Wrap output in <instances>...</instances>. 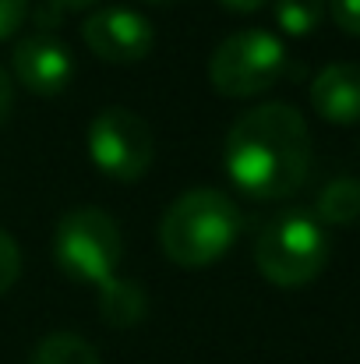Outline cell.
<instances>
[{
  "label": "cell",
  "mask_w": 360,
  "mask_h": 364,
  "mask_svg": "<svg viewBox=\"0 0 360 364\" xmlns=\"http://www.w3.org/2000/svg\"><path fill=\"white\" fill-rule=\"evenodd\" d=\"M227 177L258 202L290 198L311 170V131L297 107L261 103L240 114L223 141Z\"/></svg>",
  "instance_id": "1"
},
{
  "label": "cell",
  "mask_w": 360,
  "mask_h": 364,
  "mask_svg": "<svg viewBox=\"0 0 360 364\" xmlns=\"http://www.w3.org/2000/svg\"><path fill=\"white\" fill-rule=\"evenodd\" d=\"M244 230L240 205L216 188H191L159 220V247L180 269L216 265Z\"/></svg>",
  "instance_id": "2"
},
{
  "label": "cell",
  "mask_w": 360,
  "mask_h": 364,
  "mask_svg": "<svg viewBox=\"0 0 360 364\" xmlns=\"http://www.w3.org/2000/svg\"><path fill=\"white\" fill-rule=\"evenodd\" d=\"M329 262V237L322 223L307 213H283L268 220L254 241V265L258 272L279 287L297 290L322 276Z\"/></svg>",
  "instance_id": "3"
},
{
  "label": "cell",
  "mask_w": 360,
  "mask_h": 364,
  "mask_svg": "<svg viewBox=\"0 0 360 364\" xmlns=\"http://www.w3.org/2000/svg\"><path fill=\"white\" fill-rule=\"evenodd\" d=\"M120 255H124V237L117 220L96 205H78L64 213L53 230V262L60 265L64 276L78 283L103 287L107 279H114Z\"/></svg>",
  "instance_id": "4"
},
{
  "label": "cell",
  "mask_w": 360,
  "mask_h": 364,
  "mask_svg": "<svg viewBox=\"0 0 360 364\" xmlns=\"http://www.w3.org/2000/svg\"><path fill=\"white\" fill-rule=\"evenodd\" d=\"M290 68L286 46L265 28H240L209 57V82L227 100H251L268 92Z\"/></svg>",
  "instance_id": "5"
},
{
  "label": "cell",
  "mask_w": 360,
  "mask_h": 364,
  "mask_svg": "<svg viewBox=\"0 0 360 364\" xmlns=\"http://www.w3.org/2000/svg\"><path fill=\"white\" fill-rule=\"evenodd\" d=\"M85 145H89L92 163L120 184L141 181L156 159L152 127L145 124V117H138L127 107L99 110L85 131Z\"/></svg>",
  "instance_id": "6"
},
{
  "label": "cell",
  "mask_w": 360,
  "mask_h": 364,
  "mask_svg": "<svg viewBox=\"0 0 360 364\" xmlns=\"http://www.w3.org/2000/svg\"><path fill=\"white\" fill-rule=\"evenodd\" d=\"M82 39L103 64L127 68V64H138V60H145L152 53L156 32H152L145 14H138L131 7H120V4H110V7H96V11L85 14Z\"/></svg>",
  "instance_id": "7"
},
{
  "label": "cell",
  "mask_w": 360,
  "mask_h": 364,
  "mask_svg": "<svg viewBox=\"0 0 360 364\" xmlns=\"http://www.w3.org/2000/svg\"><path fill=\"white\" fill-rule=\"evenodd\" d=\"M11 71H14V82L25 92L50 100V96H60L71 85L75 60H71V50L53 32L39 28V32H28L14 43Z\"/></svg>",
  "instance_id": "8"
},
{
  "label": "cell",
  "mask_w": 360,
  "mask_h": 364,
  "mask_svg": "<svg viewBox=\"0 0 360 364\" xmlns=\"http://www.w3.org/2000/svg\"><path fill=\"white\" fill-rule=\"evenodd\" d=\"M311 107L322 121L350 127L360 121V64L336 60L311 82Z\"/></svg>",
  "instance_id": "9"
},
{
  "label": "cell",
  "mask_w": 360,
  "mask_h": 364,
  "mask_svg": "<svg viewBox=\"0 0 360 364\" xmlns=\"http://www.w3.org/2000/svg\"><path fill=\"white\" fill-rule=\"evenodd\" d=\"M148 315V294L138 279L114 276L99 287V318L114 329H134Z\"/></svg>",
  "instance_id": "10"
},
{
  "label": "cell",
  "mask_w": 360,
  "mask_h": 364,
  "mask_svg": "<svg viewBox=\"0 0 360 364\" xmlns=\"http://www.w3.org/2000/svg\"><path fill=\"white\" fill-rule=\"evenodd\" d=\"M318 220L329 227H347L360 220V181L357 177H336L318 195Z\"/></svg>",
  "instance_id": "11"
},
{
  "label": "cell",
  "mask_w": 360,
  "mask_h": 364,
  "mask_svg": "<svg viewBox=\"0 0 360 364\" xmlns=\"http://www.w3.org/2000/svg\"><path fill=\"white\" fill-rule=\"evenodd\" d=\"M28 364H103V358L78 333H50L39 340Z\"/></svg>",
  "instance_id": "12"
},
{
  "label": "cell",
  "mask_w": 360,
  "mask_h": 364,
  "mask_svg": "<svg viewBox=\"0 0 360 364\" xmlns=\"http://www.w3.org/2000/svg\"><path fill=\"white\" fill-rule=\"evenodd\" d=\"M325 18V0H276V25L293 36L304 39L311 36Z\"/></svg>",
  "instance_id": "13"
},
{
  "label": "cell",
  "mask_w": 360,
  "mask_h": 364,
  "mask_svg": "<svg viewBox=\"0 0 360 364\" xmlns=\"http://www.w3.org/2000/svg\"><path fill=\"white\" fill-rule=\"evenodd\" d=\"M18 276H21V251H18V241H14L7 230H0V297L18 283Z\"/></svg>",
  "instance_id": "14"
},
{
  "label": "cell",
  "mask_w": 360,
  "mask_h": 364,
  "mask_svg": "<svg viewBox=\"0 0 360 364\" xmlns=\"http://www.w3.org/2000/svg\"><path fill=\"white\" fill-rule=\"evenodd\" d=\"M325 11L347 36H360V0H325Z\"/></svg>",
  "instance_id": "15"
},
{
  "label": "cell",
  "mask_w": 360,
  "mask_h": 364,
  "mask_svg": "<svg viewBox=\"0 0 360 364\" xmlns=\"http://www.w3.org/2000/svg\"><path fill=\"white\" fill-rule=\"evenodd\" d=\"M28 18V0H0V43L18 36Z\"/></svg>",
  "instance_id": "16"
},
{
  "label": "cell",
  "mask_w": 360,
  "mask_h": 364,
  "mask_svg": "<svg viewBox=\"0 0 360 364\" xmlns=\"http://www.w3.org/2000/svg\"><path fill=\"white\" fill-rule=\"evenodd\" d=\"M11 110H14V82H11V75L0 68V127L7 124Z\"/></svg>",
  "instance_id": "17"
},
{
  "label": "cell",
  "mask_w": 360,
  "mask_h": 364,
  "mask_svg": "<svg viewBox=\"0 0 360 364\" xmlns=\"http://www.w3.org/2000/svg\"><path fill=\"white\" fill-rule=\"evenodd\" d=\"M227 11H234V14H254V11H261L268 0H219Z\"/></svg>",
  "instance_id": "18"
},
{
  "label": "cell",
  "mask_w": 360,
  "mask_h": 364,
  "mask_svg": "<svg viewBox=\"0 0 360 364\" xmlns=\"http://www.w3.org/2000/svg\"><path fill=\"white\" fill-rule=\"evenodd\" d=\"M53 7H60V11H78V7H92V4H99V0H50Z\"/></svg>",
  "instance_id": "19"
},
{
  "label": "cell",
  "mask_w": 360,
  "mask_h": 364,
  "mask_svg": "<svg viewBox=\"0 0 360 364\" xmlns=\"http://www.w3.org/2000/svg\"><path fill=\"white\" fill-rule=\"evenodd\" d=\"M145 4H170V0H145Z\"/></svg>",
  "instance_id": "20"
}]
</instances>
